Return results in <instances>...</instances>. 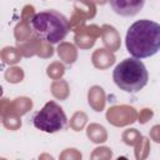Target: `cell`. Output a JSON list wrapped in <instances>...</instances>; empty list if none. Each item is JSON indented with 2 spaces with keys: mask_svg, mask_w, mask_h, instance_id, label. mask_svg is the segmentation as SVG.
I'll return each instance as SVG.
<instances>
[{
  "mask_svg": "<svg viewBox=\"0 0 160 160\" xmlns=\"http://www.w3.org/2000/svg\"><path fill=\"white\" fill-rule=\"evenodd\" d=\"M109 4L115 14L120 16H135L145 5V0H109Z\"/></svg>",
  "mask_w": 160,
  "mask_h": 160,
  "instance_id": "cell-5",
  "label": "cell"
},
{
  "mask_svg": "<svg viewBox=\"0 0 160 160\" xmlns=\"http://www.w3.org/2000/svg\"><path fill=\"white\" fill-rule=\"evenodd\" d=\"M112 80L122 91L134 94L140 91L148 84L149 72L140 59L129 58L124 59L115 66L112 71Z\"/></svg>",
  "mask_w": 160,
  "mask_h": 160,
  "instance_id": "cell-3",
  "label": "cell"
},
{
  "mask_svg": "<svg viewBox=\"0 0 160 160\" xmlns=\"http://www.w3.org/2000/svg\"><path fill=\"white\" fill-rule=\"evenodd\" d=\"M125 46L132 58L154 56L160 50V24L148 19L135 21L126 31Z\"/></svg>",
  "mask_w": 160,
  "mask_h": 160,
  "instance_id": "cell-1",
  "label": "cell"
},
{
  "mask_svg": "<svg viewBox=\"0 0 160 160\" xmlns=\"http://www.w3.org/2000/svg\"><path fill=\"white\" fill-rule=\"evenodd\" d=\"M32 34L50 44H58L64 40L70 30L69 20L56 10H44L36 12L30 20Z\"/></svg>",
  "mask_w": 160,
  "mask_h": 160,
  "instance_id": "cell-2",
  "label": "cell"
},
{
  "mask_svg": "<svg viewBox=\"0 0 160 160\" xmlns=\"http://www.w3.org/2000/svg\"><path fill=\"white\" fill-rule=\"evenodd\" d=\"M32 124L44 132L54 134L66 128L68 118L60 105L55 101H49L32 116Z\"/></svg>",
  "mask_w": 160,
  "mask_h": 160,
  "instance_id": "cell-4",
  "label": "cell"
}]
</instances>
